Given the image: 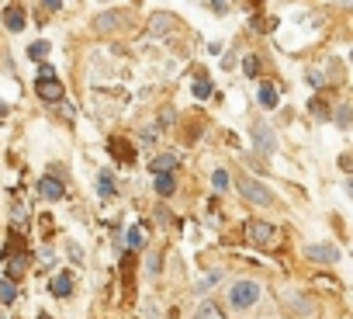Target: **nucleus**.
I'll list each match as a JSON object with an SVG mask.
<instances>
[{"instance_id":"obj_19","label":"nucleus","mask_w":353,"mask_h":319,"mask_svg":"<svg viewBox=\"0 0 353 319\" xmlns=\"http://www.w3.org/2000/svg\"><path fill=\"white\" fill-rule=\"evenodd\" d=\"M173 25H176V18H173V14H156L149 28H152V32H163V28H173Z\"/></svg>"},{"instance_id":"obj_30","label":"nucleus","mask_w":353,"mask_h":319,"mask_svg":"<svg viewBox=\"0 0 353 319\" xmlns=\"http://www.w3.org/2000/svg\"><path fill=\"white\" fill-rule=\"evenodd\" d=\"M39 80H56V73H52V66H39Z\"/></svg>"},{"instance_id":"obj_29","label":"nucleus","mask_w":353,"mask_h":319,"mask_svg":"<svg viewBox=\"0 0 353 319\" xmlns=\"http://www.w3.org/2000/svg\"><path fill=\"white\" fill-rule=\"evenodd\" d=\"M336 122L346 128V125H350V108H339V111H336Z\"/></svg>"},{"instance_id":"obj_22","label":"nucleus","mask_w":353,"mask_h":319,"mask_svg":"<svg viewBox=\"0 0 353 319\" xmlns=\"http://www.w3.org/2000/svg\"><path fill=\"white\" fill-rule=\"evenodd\" d=\"M212 184H215V191H225V188H229V174H225L222 167H215V171H212Z\"/></svg>"},{"instance_id":"obj_8","label":"nucleus","mask_w":353,"mask_h":319,"mask_svg":"<svg viewBox=\"0 0 353 319\" xmlns=\"http://www.w3.org/2000/svg\"><path fill=\"white\" fill-rule=\"evenodd\" d=\"M176 167H181V156H173V153H163V156H156L152 160V177H159V174H173Z\"/></svg>"},{"instance_id":"obj_9","label":"nucleus","mask_w":353,"mask_h":319,"mask_svg":"<svg viewBox=\"0 0 353 319\" xmlns=\"http://www.w3.org/2000/svg\"><path fill=\"white\" fill-rule=\"evenodd\" d=\"M39 97L49 101V104L63 101V87H59V80H39Z\"/></svg>"},{"instance_id":"obj_10","label":"nucleus","mask_w":353,"mask_h":319,"mask_svg":"<svg viewBox=\"0 0 353 319\" xmlns=\"http://www.w3.org/2000/svg\"><path fill=\"white\" fill-rule=\"evenodd\" d=\"M49 288H52L56 298H70V295H73V274H56Z\"/></svg>"},{"instance_id":"obj_25","label":"nucleus","mask_w":353,"mask_h":319,"mask_svg":"<svg viewBox=\"0 0 353 319\" xmlns=\"http://www.w3.org/2000/svg\"><path fill=\"white\" fill-rule=\"evenodd\" d=\"M219 278H222V271H208L205 281H198V291H208L212 284H219Z\"/></svg>"},{"instance_id":"obj_33","label":"nucleus","mask_w":353,"mask_h":319,"mask_svg":"<svg viewBox=\"0 0 353 319\" xmlns=\"http://www.w3.org/2000/svg\"><path fill=\"white\" fill-rule=\"evenodd\" d=\"M0 319H4V312H0Z\"/></svg>"},{"instance_id":"obj_6","label":"nucleus","mask_w":353,"mask_h":319,"mask_svg":"<svg viewBox=\"0 0 353 319\" xmlns=\"http://www.w3.org/2000/svg\"><path fill=\"white\" fill-rule=\"evenodd\" d=\"M305 257L315 260V264H336V260H339V250H336L332 243H312V246L305 250Z\"/></svg>"},{"instance_id":"obj_4","label":"nucleus","mask_w":353,"mask_h":319,"mask_svg":"<svg viewBox=\"0 0 353 319\" xmlns=\"http://www.w3.org/2000/svg\"><path fill=\"white\" fill-rule=\"evenodd\" d=\"M253 142H256L260 153H274L277 149V135H274V128L267 122H253Z\"/></svg>"},{"instance_id":"obj_27","label":"nucleus","mask_w":353,"mask_h":319,"mask_svg":"<svg viewBox=\"0 0 353 319\" xmlns=\"http://www.w3.org/2000/svg\"><path fill=\"white\" fill-rule=\"evenodd\" d=\"M159 271H163V257L152 253V257H149V274H159Z\"/></svg>"},{"instance_id":"obj_18","label":"nucleus","mask_w":353,"mask_h":319,"mask_svg":"<svg viewBox=\"0 0 353 319\" xmlns=\"http://www.w3.org/2000/svg\"><path fill=\"white\" fill-rule=\"evenodd\" d=\"M125 243H128V250H142V246H145V236H142V229H139V226H132V229L125 233Z\"/></svg>"},{"instance_id":"obj_13","label":"nucleus","mask_w":353,"mask_h":319,"mask_svg":"<svg viewBox=\"0 0 353 319\" xmlns=\"http://www.w3.org/2000/svg\"><path fill=\"white\" fill-rule=\"evenodd\" d=\"M97 191H101V198H114V195H118L114 177H111V174H101V177H97Z\"/></svg>"},{"instance_id":"obj_17","label":"nucleus","mask_w":353,"mask_h":319,"mask_svg":"<svg viewBox=\"0 0 353 319\" xmlns=\"http://www.w3.org/2000/svg\"><path fill=\"white\" fill-rule=\"evenodd\" d=\"M173 188H176V184H173V174H159V177H156V191H159V198H170Z\"/></svg>"},{"instance_id":"obj_7","label":"nucleus","mask_w":353,"mask_h":319,"mask_svg":"<svg viewBox=\"0 0 353 319\" xmlns=\"http://www.w3.org/2000/svg\"><path fill=\"white\" fill-rule=\"evenodd\" d=\"M246 233H250V240H253L256 246H267V243L274 240V226H270V222H260V219H256V222H250V226H246Z\"/></svg>"},{"instance_id":"obj_2","label":"nucleus","mask_w":353,"mask_h":319,"mask_svg":"<svg viewBox=\"0 0 353 319\" xmlns=\"http://www.w3.org/2000/svg\"><path fill=\"white\" fill-rule=\"evenodd\" d=\"M128 25H132V14H128V11H104V14H97V18L90 21V28L101 32V35H104V32H125Z\"/></svg>"},{"instance_id":"obj_5","label":"nucleus","mask_w":353,"mask_h":319,"mask_svg":"<svg viewBox=\"0 0 353 319\" xmlns=\"http://www.w3.org/2000/svg\"><path fill=\"white\" fill-rule=\"evenodd\" d=\"M39 195L49 198V202H59V198H66V184H63L56 174H46V177L39 181Z\"/></svg>"},{"instance_id":"obj_3","label":"nucleus","mask_w":353,"mask_h":319,"mask_svg":"<svg viewBox=\"0 0 353 319\" xmlns=\"http://www.w3.org/2000/svg\"><path fill=\"white\" fill-rule=\"evenodd\" d=\"M239 195H243L246 202H253V205H270V202H274L270 188H263V184L253 181V177H239Z\"/></svg>"},{"instance_id":"obj_28","label":"nucleus","mask_w":353,"mask_h":319,"mask_svg":"<svg viewBox=\"0 0 353 319\" xmlns=\"http://www.w3.org/2000/svg\"><path fill=\"white\" fill-rule=\"evenodd\" d=\"M208 8H212L215 14H225V11H229V4H225V0H208Z\"/></svg>"},{"instance_id":"obj_16","label":"nucleus","mask_w":353,"mask_h":319,"mask_svg":"<svg viewBox=\"0 0 353 319\" xmlns=\"http://www.w3.org/2000/svg\"><path fill=\"white\" fill-rule=\"evenodd\" d=\"M14 298H18V288H14V281H0V302L4 305H14Z\"/></svg>"},{"instance_id":"obj_23","label":"nucleus","mask_w":353,"mask_h":319,"mask_svg":"<svg viewBox=\"0 0 353 319\" xmlns=\"http://www.w3.org/2000/svg\"><path fill=\"white\" fill-rule=\"evenodd\" d=\"M28 56H32V59H42V56H49V42H32V46H28Z\"/></svg>"},{"instance_id":"obj_20","label":"nucleus","mask_w":353,"mask_h":319,"mask_svg":"<svg viewBox=\"0 0 353 319\" xmlns=\"http://www.w3.org/2000/svg\"><path fill=\"white\" fill-rule=\"evenodd\" d=\"M208 94H212V80H208V77H198V80H194V97L205 101Z\"/></svg>"},{"instance_id":"obj_1","label":"nucleus","mask_w":353,"mask_h":319,"mask_svg":"<svg viewBox=\"0 0 353 319\" xmlns=\"http://www.w3.org/2000/svg\"><path fill=\"white\" fill-rule=\"evenodd\" d=\"M260 302V284L256 281H250V278H243V281H232V288H229V305L232 309H253Z\"/></svg>"},{"instance_id":"obj_12","label":"nucleus","mask_w":353,"mask_h":319,"mask_svg":"<svg viewBox=\"0 0 353 319\" xmlns=\"http://www.w3.org/2000/svg\"><path fill=\"white\" fill-rule=\"evenodd\" d=\"M256 97H260V104H263V108H277V101H281V94H277V87H274V84H263V87L256 90Z\"/></svg>"},{"instance_id":"obj_24","label":"nucleus","mask_w":353,"mask_h":319,"mask_svg":"<svg viewBox=\"0 0 353 319\" xmlns=\"http://www.w3.org/2000/svg\"><path fill=\"white\" fill-rule=\"evenodd\" d=\"M243 73H246V77H256V73H260V56H246Z\"/></svg>"},{"instance_id":"obj_21","label":"nucleus","mask_w":353,"mask_h":319,"mask_svg":"<svg viewBox=\"0 0 353 319\" xmlns=\"http://www.w3.org/2000/svg\"><path fill=\"white\" fill-rule=\"evenodd\" d=\"M111 153H114L118 160H135V149H125L121 139H111Z\"/></svg>"},{"instance_id":"obj_14","label":"nucleus","mask_w":353,"mask_h":319,"mask_svg":"<svg viewBox=\"0 0 353 319\" xmlns=\"http://www.w3.org/2000/svg\"><path fill=\"white\" fill-rule=\"evenodd\" d=\"M8 260V281H18L25 274V257H4Z\"/></svg>"},{"instance_id":"obj_26","label":"nucleus","mask_w":353,"mask_h":319,"mask_svg":"<svg viewBox=\"0 0 353 319\" xmlns=\"http://www.w3.org/2000/svg\"><path fill=\"white\" fill-rule=\"evenodd\" d=\"M308 108H312V111H315V118H329V108H325V104H322V101H319V97H315V101H312V104H308Z\"/></svg>"},{"instance_id":"obj_32","label":"nucleus","mask_w":353,"mask_h":319,"mask_svg":"<svg viewBox=\"0 0 353 319\" xmlns=\"http://www.w3.org/2000/svg\"><path fill=\"white\" fill-rule=\"evenodd\" d=\"M339 4H350V0H339Z\"/></svg>"},{"instance_id":"obj_15","label":"nucleus","mask_w":353,"mask_h":319,"mask_svg":"<svg viewBox=\"0 0 353 319\" xmlns=\"http://www.w3.org/2000/svg\"><path fill=\"white\" fill-rule=\"evenodd\" d=\"M194 319H225V312L219 309V302H205L201 309H198V316Z\"/></svg>"},{"instance_id":"obj_11","label":"nucleus","mask_w":353,"mask_h":319,"mask_svg":"<svg viewBox=\"0 0 353 319\" xmlns=\"http://www.w3.org/2000/svg\"><path fill=\"white\" fill-rule=\"evenodd\" d=\"M4 25H8L11 32H25V11H21V8H8V11H4Z\"/></svg>"},{"instance_id":"obj_31","label":"nucleus","mask_w":353,"mask_h":319,"mask_svg":"<svg viewBox=\"0 0 353 319\" xmlns=\"http://www.w3.org/2000/svg\"><path fill=\"white\" fill-rule=\"evenodd\" d=\"M42 4H46L49 11H59V8H63V0H42Z\"/></svg>"}]
</instances>
